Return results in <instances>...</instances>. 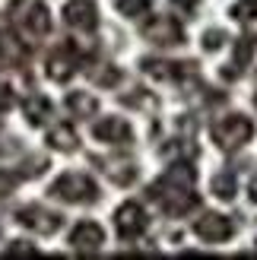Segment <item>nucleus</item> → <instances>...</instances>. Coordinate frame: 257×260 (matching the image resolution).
<instances>
[{
  "mask_svg": "<svg viewBox=\"0 0 257 260\" xmlns=\"http://www.w3.org/2000/svg\"><path fill=\"white\" fill-rule=\"evenodd\" d=\"M194 181H197L194 168L187 162H178L149 187V200H156L162 206V213H169V216H187L197 206Z\"/></svg>",
  "mask_w": 257,
  "mask_h": 260,
  "instance_id": "1",
  "label": "nucleus"
},
{
  "mask_svg": "<svg viewBox=\"0 0 257 260\" xmlns=\"http://www.w3.org/2000/svg\"><path fill=\"white\" fill-rule=\"evenodd\" d=\"M10 22L25 45H35L38 38H45L51 32V16H48V7L42 0H13Z\"/></svg>",
  "mask_w": 257,
  "mask_h": 260,
  "instance_id": "2",
  "label": "nucleus"
},
{
  "mask_svg": "<svg viewBox=\"0 0 257 260\" xmlns=\"http://www.w3.org/2000/svg\"><path fill=\"white\" fill-rule=\"evenodd\" d=\"M51 197L63 200V203H95L99 200V187H95V181L89 175L67 172L51 184Z\"/></svg>",
  "mask_w": 257,
  "mask_h": 260,
  "instance_id": "3",
  "label": "nucleus"
},
{
  "mask_svg": "<svg viewBox=\"0 0 257 260\" xmlns=\"http://www.w3.org/2000/svg\"><path fill=\"white\" fill-rule=\"evenodd\" d=\"M254 137V124L245 118V114H226L213 124V140L222 152H235L245 143H251Z\"/></svg>",
  "mask_w": 257,
  "mask_h": 260,
  "instance_id": "4",
  "label": "nucleus"
},
{
  "mask_svg": "<svg viewBox=\"0 0 257 260\" xmlns=\"http://www.w3.org/2000/svg\"><path fill=\"white\" fill-rule=\"evenodd\" d=\"M140 67H143V73H149L152 80H162V83H190V80H197V63L194 60H159V57H146Z\"/></svg>",
  "mask_w": 257,
  "mask_h": 260,
  "instance_id": "5",
  "label": "nucleus"
},
{
  "mask_svg": "<svg viewBox=\"0 0 257 260\" xmlns=\"http://www.w3.org/2000/svg\"><path fill=\"white\" fill-rule=\"evenodd\" d=\"M80 57H83V48L67 42V45H60L57 51H51V54H48L45 70H48V76L54 83H67L70 76L76 73V67H80Z\"/></svg>",
  "mask_w": 257,
  "mask_h": 260,
  "instance_id": "6",
  "label": "nucleus"
},
{
  "mask_svg": "<svg viewBox=\"0 0 257 260\" xmlns=\"http://www.w3.org/2000/svg\"><path fill=\"white\" fill-rule=\"evenodd\" d=\"M146 225H149V219H146V213H143V206L140 203H124V206H118V213H114V232H118V238L121 241H134V238H140L146 232Z\"/></svg>",
  "mask_w": 257,
  "mask_h": 260,
  "instance_id": "7",
  "label": "nucleus"
},
{
  "mask_svg": "<svg viewBox=\"0 0 257 260\" xmlns=\"http://www.w3.org/2000/svg\"><path fill=\"white\" fill-rule=\"evenodd\" d=\"M143 38H149L152 45H184V25L175 16H152L143 22Z\"/></svg>",
  "mask_w": 257,
  "mask_h": 260,
  "instance_id": "8",
  "label": "nucleus"
},
{
  "mask_svg": "<svg viewBox=\"0 0 257 260\" xmlns=\"http://www.w3.org/2000/svg\"><path fill=\"white\" fill-rule=\"evenodd\" d=\"M16 222L38 232V235H54L63 225V216L45 210V206H22V210H16Z\"/></svg>",
  "mask_w": 257,
  "mask_h": 260,
  "instance_id": "9",
  "label": "nucleus"
},
{
  "mask_svg": "<svg viewBox=\"0 0 257 260\" xmlns=\"http://www.w3.org/2000/svg\"><path fill=\"white\" fill-rule=\"evenodd\" d=\"M194 235L200 241H207V244H222L235 235V225H232V219L229 216H219V213H207V216H200L197 222H194Z\"/></svg>",
  "mask_w": 257,
  "mask_h": 260,
  "instance_id": "10",
  "label": "nucleus"
},
{
  "mask_svg": "<svg viewBox=\"0 0 257 260\" xmlns=\"http://www.w3.org/2000/svg\"><path fill=\"white\" fill-rule=\"evenodd\" d=\"M63 22L76 32H92L99 25L95 0H67V4H63Z\"/></svg>",
  "mask_w": 257,
  "mask_h": 260,
  "instance_id": "11",
  "label": "nucleus"
},
{
  "mask_svg": "<svg viewBox=\"0 0 257 260\" xmlns=\"http://www.w3.org/2000/svg\"><path fill=\"white\" fill-rule=\"evenodd\" d=\"M105 244V232L99 222H76L70 232V248L76 254H95Z\"/></svg>",
  "mask_w": 257,
  "mask_h": 260,
  "instance_id": "12",
  "label": "nucleus"
},
{
  "mask_svg": "<svg viewBox=\"0 0 257 260\" xmlns=\"http://www.w3.org/2000/svg\"><path fill=\"white\" fill-rule=\"evenodd\" d=\"M92 137L102 140V143H111V146H127V143L134 140V130L124 118H102L92 127Z\"/></svg>",
  "mask_w": 257,
  "mask_h": 260,
  "instance_id": "13",
  "label": "nucleus"
},
{
  "mask_svg": "<svg viewBox=\"0 0 257 260\" xmlns=\"http://www.w3.org/2000/svg\"><path fill=\"white\" fill-rule=\"evenodd\" d=\"M95 165H102V172H105L114 184H121V187H127V184L137 181V165L131 159H95Z\"/></svg>",
  "mask_w": 257,
  "mask_h": 260,
  "instance_id": "14",
  "label": "nucleus"
},
{
  "mask_svg": "<svg viewBox=\"0 0 257 260\" xmlns=\"http://www.w3.org/2000/svg\"><path fill=\"white\" fill-rule=\"evenodd\" d=\"M76 143H80V137H76V130L70 124H57L48 130V146L57 149V152H73Z\"/></svg>",
  "mask_w": 257,
  "mask_h": 260,
  "instance_id": "15",
  "label": "nucleus"
},
{
  "mask_svg": "<svg viewBox=\"0 0 257 260\" xmlns=\"http://www.w3.org/2000/svg\"><path fill=\"white\" fill-rule=\"evenodd\" d=\"M22 111H25V121H29L32 127H38V124H45V121L51 118V102H48L45 95L32 92L29 99L22 102Z\"/></svg>",
  "mask_w": 257,
  "mask_h": 260,
  "instance_id": "16",
  "label": "nucleus"
},
{
  "mask_svg": "<svg viewBox=\"0 0 257 260\" xmlns=\"http://www.w3.org/2000/svg\"><path fill=\"white\" fill-rule=\"evenodd\" d=\"M67 111L73 114V118H92V114L99 111V102L89 92H70L67 95Z\"/></svg>",
  "mask_w": 257,
  "mask_h": 260,
  "instance_id": "17",
  "label": "nucleus"
},
{
  "mask_svg": "<svg viewBox=\"0 0 257 260\" xmlns=\"http://www.w3.org/2000/svg\"><path fill=\"white\" fill-rule=\"evenodd\" d=\"M213 193L219 200H235V193H238V187H235V175L232 172H219L213 178Z\"/></svg>",
  "mask_w": 257,
  "mask_h": 260,
  "instance_id": "18",
  "label": "nucleus"
},
{
  "mask_svg": "<svg viewBox=\"0 0 257 260\" xmlns=\"http://www.w3.org/2000/svg\"><path fill=\"white\" fill-rule=\"evenodd\" d=\"M86 73L92 76V83H99V86H114V83L121 80L118 67H111V63H95V67H89Z\"/></svg>",
  "mask_w": 257,
  "mask_h": 260,
  "instance_id": "19",
  "label": "nucleus"
},
{
  "mask_svg": "<svg viewBox=\"0 0 257 260\" xmlns=\"http://www.w3.org/2000/svg\"><path fill=\"white\" fill-rule=\"evenodd\" d=\"M114 10H118L121 16H127V19H137V16H143L149 10V0H114Z\"/></svg>",
  "mask_w": 257,
  "mask_h": 260,
  "instance_id": "20",
  "label": "nucleus"
},
{
  "mask_svg": "<svg viewBox=\"0 0 257 260\" xmlns=\"http://www.w3.org/2000/svg\"><path fill=\"white\" fill-rule=\"evenodd\" d=\"M131 92L134 95H121V102H124V105H134V108H156V99H152L149 92H146V89H131Z\"/></svg>",
  "mask_w": 257,
  "mask_h": 260,
  "instance_id": "21",
  "label": "nucleus"
},
{
  "mask_svg": "<svg viewBox=\"0 0 257 260\" xmlns=\"http://www.w3.org/2000/svg\"><path fill=\"white\" fill-rule=\"evenodd\" d=\"M232 16H235L238 22H254V19H257V0H241V4H235Z\"/></svg>",
  "mask_w": 257,
  "mask_h": 260,
  "instance_id": "22",
  "label": "nucleus"
},
{
  "mask_svg": "<svg viewBox=\"0 0 257 260\" xmlns=\"http://www.w3.org/2000/svg\"><path fill=\"white\" fill-rule=\"evenodd\" d=\"M19 181H22L19 172H7V168H0V197H10V193L16 190Z\"/></svg>",
  "mask_w": 257,
  "mask_h": 260,
  "instance_id": "23",
  "label": "nucleus"
},
{
  "mask_svg": "<svg viewBox=\"0 0 257 260\" xmlns=\"http://www.w3.org/2000/svg\"><path fill=\"white\" fill-rule=\"evenodd\" d=\"M45 168H48V159H45V155H35V159H29V162H25L22 165V178H38V175H45Z\"/></svg>",
  "mask_w": 257,
  "mask_h": 260,
  "instance_id": "24",
  "label": "nucleus"
},
{
  "mask_svg": "<svg viewBox=\"0 0 257 260\" xmlns=\"http://www.w3.org/2000/svg\"><path fill=\"white\" fill-rule=\"evenodd\" d=\"M222 45H226V32L222 29H210L207 35H203V48H207V51H216Z\"/></svg>",
  "mask_w": 257,
  "mask_h": 260,
  "instance_id": "25",
  "label": "nucleus"
},
{
  "mask_svg": "<svg viewBox=\"0 0 257 260\" xmlns=\"http://www.w3.org/2000/svg\"><path fill=\"white\" fill-rule=\"evenodd\" d=\"M7 254H10V257H25V254H38V251L32 248L29 241H13L10 248H7Z\"/></svg>",
  "mask_w": 257,
  "mask_h": 260,
  "instance_id": "26",
  "label": "nucleus"
},
{
  "mask_svg": "<svg viewBox=\"0 0 257 260\" xmlns=\"http://www.w3.org/2000/svg\"><path fill=\"white\" fill-rule=\"evenodd\" d=\"M13 105H16V95H13V89H10V86H0V114L10 111Z\"/></svg>",
  "mask_w": 257,
  "mask_h": 260,
  "instance_id": "27",
  "label": "nucleus"
},
{
  "mask_svg": "<svg viewBox=\"0 0 257 260\" xmlns=\"http://www.w3.org/2000/svg\"><path fill=\"white\" fill-rule=\"evenodd\" d=\"M175 4H178V7H181V10H187V13H190V10H194V7H197V0H175Z\"/></svg>",
  "mask_w": 257,
  "mask_h": 260,
  "instance_id": "28",
  "label": "nucleus"
},
{
  "mask_svg": "<svg viewBox=\"0 0 257 260\" xmlns=\"http://www.w3.org/2000/svg\"><path fill=\"white\" fill-rule=\"evenodd\" d=\"M248 193H251V200L257 203V175L251 178V184H248Z\"/></svg>",
  "mask_w": 257,
  "mask_h": 260,
  "instance_id": "29",
  "label": "nucleus"
},
{
  "mask_svg": "<svg viewBox=\"0 0 257 260\" xmlns=\"http://www.w3.org/2000/svg\"><path fill=\"white\" fill-rule=\"evenodd\" d=\"M254 102H257V95H254Z\"/></svg>",
  "mask_w": 257,
  "mask_h": 260,
  "instance_id": "30",
  "label": "nucleus"
}]
</instances>
